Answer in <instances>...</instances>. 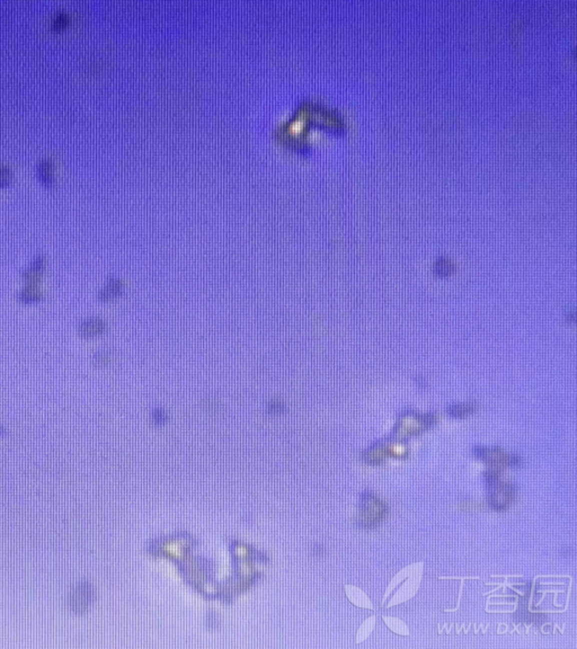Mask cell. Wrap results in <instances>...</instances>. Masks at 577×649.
Returning a JSON list of instances; mask_svg holds the SVG:
<instances>
[{"mask_svg": "<svg viewBox=\"0 0 577 649\" xmlns=\"http://www.w3.org/2000/svg\"><path fill=\"white\" fill-rule=\"evenodd\" d=\"M91 588L87 587V586H80L78 589H76V592L73 594V601H71V606H73L76 611L77 610H83V607L85 605H88L89 601H91Z\"/></svg>", "mask_w": 577, "mask_h": 649, "instance_id": "4", "label": "cell"}, {"mask_svg": "<svg viewBox=\"0 0 577 649\" xmlns=\"http://www.w3.org/2000/svg\"><path fill=\"white\" fill-rule=\"evenodd\" d=\"M363 512L361 513V516L363 517L364 524L366 526H371L372 524H377L386 515L387 508L383 504L380 503L378 498L374 496L369 495L364 497L363 504H362Z\"/></svg>", "mask_w": 577, "mask_h": 649, "instance_id": "1", "label": "cell"}, {"mask_svg": "<svg viewBox=\"0 0 577 649\" xmlns=\"http://www.w3.org/2000/svg\"><path fill=\"white\" fill-rule=\"evenodd\" d=\"M2 432H3V428H2V427H0V434H2Z\"/></svg>", "mask_w": 577, "mask_h": 649, "instance_id": "8", "label": "cell"}, {"mask_svg": "<svg viewBox=\"0 0 577 649\" xmlns=\"http://www.w3.org/2000/svg\"><path fill=\"white\" fill-rule=\"evenodd\" d=\"M105 324L100 318H91L80 324L79 332L84 337H94L104 332Z\"/></svg>", "mask_w": 577, "mask_h": 649, "instance_id": "3", "label": "cell"}, {"mask_svg": "<svg viewBox=\"0 0 577 649\" xmlns=\"http://www.w3.org/2000/svg\"><path fill=\"white\" fill-rule=\"evenodd\" d=\"M512 490L508 488V487L505 486H499L497 490L491 495V504L495 508H504L507 506V504L509 503V500L512 498Z\"/></svg>", "mask_w": 577, "mask_h": 649, "instance_id": "5", "label": "cell"}, {"mask_svg": "<svg viewBox=\"0 0 577 649\" xmlns=\"http://www.w3.org/2000/svg\"><path fill=\"white\" fill-rule=\"evenodd\" d=\"M43 293L38 286H26L19 295V299L23 303H34L42 299Z\"/></svg>", "mask_w": 577, "mask_h": 649, "instance_id": "6", "label": "cell"}, {"mask_svg": "<svg viewBox=\"0 0 577 649\" xmlns=\"http://www.w3.org/2000/svg\"><path fill=\"white\" fill-rule=\"evenodd\" d=\"M44 265H46L44 258L42 256H39L35 258V261L32 263V265L30 266L29 270L25 271L23 274V280L28 284V286H38L39 282L41 281Z\"/></svg>", "mask_w": 577, "mask_h": 649, "instance_id": "2", "label": "cell"}, {"mask_svg": "<svg viewBox=\"0 0 577 649\" xmlns=\"http://www.w3.org/2000/svg\"><path fill=\"white\" fill-rule=\"evenodd\" d=\"M384 621H386V624L390 628L393 632L396 633H400V634H407L408 633V629L407 626L402 624V622L400 620L397 619H391V617H384Z\"/></svg>", "mask_w": 577, "mask_h": 649, "instance_id": "7", "label": "cell"}]
</instances>
